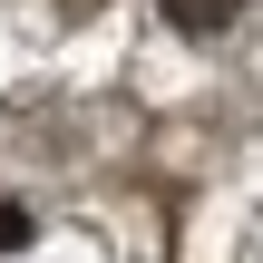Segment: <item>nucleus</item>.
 Here are the masks:
<instances>
[{
    "label": "nucleus",
    "instance_id": "nucleus-2",
    "mask_svg": "<svg viewBox=\"0 0 263 263\" xmlns=\"http://www.w3.org/2000/svg\"><path fill=\"white\" fill-rule=\"evenodd\" d=\"M244 263H263V234H254V254H244Z\"/></svg>",
    "mask_w": 263,
    "mask_h": 263
},
{
    "label": "nucleus",
    "instance_id": "nucleus-1",
    "mask_svg": "<svg viewBox=\"0 0 263 263\" xmlns=\"http://www.w3.org/2000/svg\"><path fill=\"white\" fill-rule=\"evenodd\" d=\"M156 10H166L185 39H215V29H234V20H244V0H156Z\"/></svg>",
    "mask_w": 263,
    "mask_h": 263
}]
</instances>
